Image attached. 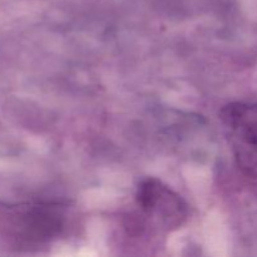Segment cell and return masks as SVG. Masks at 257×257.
<instances>
[{"instance_id": "1", "label": "cell", "mask_w": 257, "mask_h": 257, "mask_svg": "<svg viewBox=\"0 0 257 257\" xmlns=\"http://www.w3.org/2000/svg\"><path fill=\"white\" fill-rule=\"evenodd\" d=\"M74 211L64 201L29 200L0 207V236L15 250H38L65 237Z\"/></svg>"}, {"instance_id": "2", "label": "cell", "mask_w": 257, "mask_h": 257, "mask_svg": "<svg viewBox=\"0 0 257 257\" xmlns=\"http://www.w3.org/2000/svg\"><path fill=\"white\" fill-rule=\"evenodd\" d=\"M220 119L238 170L246 177L257 180V102L225 105Z\"/></svg>"}, {"instance_id": "3", "label": "cell", "mask_w": 257, "mask_h": 257, "mask_svg": "<svg viewBox=\"0 0 257 257\" xmlns=\"http://www.w3.org/2000/svg\"><path fill=\"white\" fill-rule=\"evenodd\" d=\"M136 205L147 222L166 232L177 230L187 220L185 200L157 178H146L138 185Z\"/></svg>"}]
</instances>
